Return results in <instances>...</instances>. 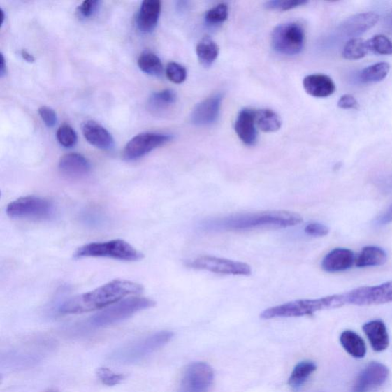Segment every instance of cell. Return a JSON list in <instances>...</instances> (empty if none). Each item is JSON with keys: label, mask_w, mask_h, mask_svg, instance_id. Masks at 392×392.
Instances as JSON below:
<instances>
[{"label": "cell", "mask_w": 392, "mask_h": 392, "mask_svg": "<svg viewBox=\"0 0 392 392\" xmlns=\"http://www.w3.org/2000/svg\"><path fill=\"white\" fill-rule=\"evenodd\" d=\"M155 306L149 298L132 297L119 301L93 316L89 321L94 327H105L124 321L138 312Z\"/></svg>", "instance_id": "8992f818"}, {"label": "cell", "mask_w": 392, "mask_h": 392, "mask_svg": "<svg viewBox=\"0 0 392 392\" xmlns=\"http://www.w3.org/2000/svg\"><path fill=\"white\" fill-rule=\"evenodd\" d=\"M368 50L379 55H392V42L383 35L373 36L366 42Z\"/></svg>", "instance_id": "1f68e13d"}, {"label": "cell", "mask_w": 392, "mask_h": 392, "mask_svg": "<svg viewBox=\"0 0 392 392\" xmlns=\"http://www.w3.org/2000/svg\"><path fill=\"white\" fill-rule=\"evenodd\" d=\"M143 286L128 280L117 279L95 290L75 296L59 307L63 314H78L101 310L122 300L127 296L139 294Z\"/></svg>", "instance_id": "7a4b0ae2"}, {"label": "cell", "mask_w": 392, "mask_h": 392, "mask_svg": "<svg viewBox=\"0 0 392 392\" xmlns=\"http://www.w3.org/2000/svg\"><path fill=\"white\" fill-rule=\"evenodd\" d=\"M6 74V64L4 55L1 54V59H0V77L3 78Z\"/></svg>", "instance_id": "7bdbcfd3"}, {"label": "cell", "mask_w": 392, "mask_h": 392, "mask_svg": "<svg viewBox=\"0 0 392 392\" xmlns=\"http://www.w3.org/2000/svg\"><path fill=\"white\" fill-rule=\"evenodd\" d=\"M355 261V254L353 252L339 247L325 256L322 261V268L329 273H337L353 267Z\"/></svg>", "instance_id": "ffe728a7"}, {"label": "cell", "mask_w": 392, "mask_h": 392, "mask_svg": "<svg viewBox=\"0 0 392 392\" xmlns=\"http://www.w3.org/2000/svg\"><path fill=\"white\" fill-rule=\"evenodd\" d=\"M101 2L97 0H87L78 7L77 13L80 18L89 19L97 11Z\"/></svg>", "instance_id": "74e56055"}, {"label": "cell", "mask_w": 392, "mask_h": 392, "mask_svg": "<svg viewBox=\"0 0 392 392\" xmlns=\"http://www.w3.org/2000/svg\"><path fill=\"white\" fill-rule=\"evenodd\" d=\"M166 75L170 82L175 84H182L186 81L187 71L185 68L177 62L168 64L166 68Z\"/></svg>", "instance_id": "e575fe53"}, {"label": "cell", "mask_w": 392, "mask_h": 392, "mask_svg": "<svg viewBox=\"0 0 392 392\" xmlns=\"http://www.w3.org/2000/svg\"><path fill=\"white\" fill-rule=\"evenodd\" d=\"M188 266L196 270H207L225 275L249 276L252 274L251 267L245 263L209 255L200 256L189 262Z\"/></svg>", "instance_id": "9c48e42d"}, {"label": "cell", "mask_w": 392, "mask_h": 392, "mask_svg": "<svg viewBox=\"0 0 392 392\" xmlns=\"http://www.w3.org/2000/svg\"><path fill=\"white\" fill-rule=\"evenodd\" d=\"M363 329L375 351H382L389 347V337L387 328L382 321L367 323L363 326Z\"/></svg>", "instance_id": "7402d4cb"}, {"label": "cell", "mask_w": 392, "mask_h": 392, "mask_svg": "<svg viewBox=\"0 0 392 392\" xmlns=\"http://www.w3.org/2000/svg\"><path fill=\"white\" fill-rule=\"evenodd\" d=\"M38 114L40 117L43 119L44 124L50 128L55 126L58 122L57 115L56 112L51 108L43 106L39 108Z\"/></svg>", "instance_id": "ab89813d"}, {"label": "cell", "mask_w": 392, "mask_h": 392, "mask_svg": "<svg viewBox=\"0 0 392 392\" xmlns=\"http://www.w3.org/2000/svg\"><path fill=\"white\" fill-rule=\"evenodd\" d=\"M338 106L342 109H355L359 108L357 100L351 94H345L342 96L338 101Z\"/></svg>", "instance_id": "60d3db41"}, {"label": "cell", "mask_w": 392, "mask_h": 392, "mask_svg": "<svg viewBox=\"0 0 392 392\" xmlns=\"http://www.w3.org/2000/svg\"><path fill=\"white\" fill-rule=\"evenodd\" d=\"M98 376L103 384L108 386H114L122 383L126 378L123 374L115 373L108 369V368H101L98 370Z\"/></svg>", "instance_id": "d590c367"}, {"label": "cell", "mask_w": 392, "mask_h": 392, "mask_svg": "<svg viewBox=\"0 0 392 392\" xmlns=\"http://www.w3.org/2000/svg\"><path fill=\"white\" fill-rule=\"evenodd\" d=\"M48 392H57V391H48Z\"/></svg>", "instance_id": "7dc6e473"}, {"label": "cell", "mask_w": 392, "mask_h": 392, "mask_svg": "<svg viewBox=\"0 0 392 392\" xmlns=\"http://www.w3.org/2000/svg\"><path fill=\"white\" fill-rule=\"evenodd\" d=\"M0 12H1V15H2V22H1V24H2V25H3V24L4 21H5V13H4V11H3L2 9L0 10Z\"/></svg>", "instance_id": "bcb514c9"}, {"label": "cell", "mask_w": 392, "mask_h": 392, "mask_svg": "<svg viewBox=\"0 0 392 392\" xmlns=\"http://www.w3.org/2000/svg\"><path fill=\"white\" fill-rule=\"evenodd\" d=\"M213 381L214 372L210 365L203 362L193 363L183 372L180 392H209Z\"/></svg>", "instance_id": "8fae6325"}, {"label": "cell", "mask_w": 392, "mask_h": 392, "mask_svg": "<svg viewBox=\"0 0 392 392\" xmlns=\"http://www.w3.org/2000/svg\"><path fill=\"white\" fill-rule=\"evenodd\" d=\"M177 96L174 91L166 89L154 93L148 101V109L154 115H162L177 103Z\"/></svg>", "instance_id": "603a6c76"}, {"label": "cell", "mask_w": 392, "mask_h": 392, "mask_svg": "<svg viewBox=\"0 0 392 392\" xmlns=\"http://www.w3.org/2000/svg\"><path fill=\"white\" fill-rule=\"evenodd\" d=\"M341 345L347 353L356 358H362L366 354V346L363 339L351 331H344L340 337Z\"/></svg>", "instance_id": "d4e9b609"}, {"label": "cell", "mask_w": 392, "mask_h": 392, "mask_svg": "<svg viewBox=\"0 0 392 392\" xmlns=\"http://www.w3.org/2000/svg\"><path fill=\"white\" fill-rule=\"evenodd\" d=\"M228 17V8L225 3L215 6L207 12L205 20L208 25L215 27L221 25Z\"/></svg>", "instance_id": "d6a6232c"}, {"label": "cell", "mask_w": 392, "mask_h": 392, "mask_svg": "<svg viewBox=\"0 0 392 392\" xmlns=\"http://www.w3.org/2000/svg\"><path fill=\"white\" fill-rule=\"evenodd\" d=\"M22 57L24 60L29 63H33L35 61V58L33 55H31L29 52L26 50H22L21 52Z\"/></svg>", "instance_id": "ee69618b"}, {"label": "cell", "mask_w": 392, "mask_h": 392, "mask_svg": "<svg viewBox=\"0 0 392 392\" xmlns=\"http://www.w3.org/2000/svg\"><path fill=\"white\" fill-rule=\"evenodd\" d=\"M389 71L390 66L388 63H376L360 72L359 80L365 84L377 83L387 77Z\"/></svg>", "instance_id": "f546056e"}, {"label": "cell", "mask_w": 392, "mask_h": 392, "mask_svg": "<svg viewBox=\"0 0 392 392\" xmlns=\"http://www.w3.org/2000/svg\"><path fill=\"white\" fill-rule=\"evenodd\" d=\"M347 303L358 306L392 302V281L373 286H363L345 293Z\"/></svg>", "instance_id": "7c38bea8"}, {"label": "cell", "mask_w": 392, "mask_h": 392, "mask_svg": "<svg viewBox=\"0 0 392 392\" xmlns=\"http://www.w3.org/2000/svg\"><path fill=\"white\" fill-rule=\"evenodd\" d=\"M138 64L140 69L147 75L159 77L163 74L164 67L161 60L153 52H143L140 55Z\"/></svg>", "instance_id": "f1b7e54d"}, {"label": "cell", "mask_w": 392, "mask_h": 392, "mask_svg": "<svg viewBox=\"0 0 392 392\" xmlns=\"http://www.w3.org/2000/svg\"><path fill=\"white\" fill-rule=\"evenodd\" d=\"M222 99V94H215L200 102L191 112V122L198 126L215 123L219 115Z\"/></svg>", "instance_id": "5bb4252c"}, {"label": "cell", "mask_w": 392, "mask_h": 392, "mask_svg": "<svg viewBox=\"0 0 392 392\" xmlns=\"http://www.w3.org/2000/svg\"><path fill=\"white\" fill-rule=\"evenodd\" d=\"M368 51L366 42L358 38H351L344 46L342 56L347 60H358L365 57Z\"/></svg>", "instance_id": "4dcf8cb0"}, {"label": "cell", "mask_w": 392, "mask_h": 392, "mask_svg": "<svg viewBox=\"0 0 392 392\" xmlns=\"http://www.w3.org/2000/svg\"><path fill=\"white\" fill-rule=\"evenodd\" d=\"M173 337V333L170 331L157 332L117 349L112 354L110 359L123 364L140 362L164 347Z\"/></svg>", "instance_id": "277c9868"}, {"label": "cell", "mask_w": 392, "mask_h": 392, "mask_svg": "<svg viewBox=\"0 0 392 392\" xmlns=\"http://www.w3.org/2000/svg\"><path fill=\"white\" fill-rule=\"evenodd\" d=\"M307 1H300V0H287V1H281V0H272L266 3V8L270 10L275 11H286L294 9V8L299 7L303 5L307 4Z\"/></svg>", "instance_id": "8d00e7d4"}, {"label": "cell", "mask_w": 392, "mask_h": 392, "mask_svg": "<svg viewBox=\"0 0 392 392\" xmlns=\"http://www.w3.org/2000/svg\"><path fill=\"white\" fill-rule=\"evenodd\" d=\"M60 173L69 179H81L91 172L92 165L84 156L71 153L64 155L59 161Z\"/></svg>", "instance_id": "2e32d148"}, {"label": "cell", "mask_w": 392, "mask_h": 392, "mask_svg": "<svg viewBox=\"0 0 392 392\" xmlns=\"http://www.w3.org/2000/svg\"><path fill=\"white\" fill-rule=\"evenodd\" d=\"M161 13V2L159 0H145L140 6L138 15V29L144 34L151 33L157 26Z\"/></svg>", "instance_id": "d6986e66"}, {"label": "cell", "mask_w": 392, "mask_h": 392, "mask_svg": "<svg viewBox=\"0 0 392 392\" xmlns=\"http://www.w3.org/2000/svg\"><path fill=\"white\" fill-rule=\"evenodd\" d=\"M303 222L298 213L288 211H268L236 214L226 217L207 219L200 224L206 231H235L258 228H284Z\"/></svg>", "instance_id": "6da1fadb"}, {"label": "cell", "mask_w": 392, "mask_h": 392, "mask_svg": "<svg viewBox=\"0 0 392 392\" xmlns=\"http://www.w3.org/2000/svg\"><path fill=\"white\" fill-rule=\"evenodd\" d=\"M56 137L61 145L66 148L75 146L78 136L75 131L71 126L64 124L59 128Z\"/></svg>", "instance_id": "836d02e7"}, {"label": "cell", "mask_w": 392, "mask_h": 392, "mask_svg": "<svg viewBox=\"0 0 392 392\" xmlns=\"http://www.w3.org/2000/svg\"><path fill=\"white\" fill-rule=\"evenodd\" d=\"M219 49L212 39L205 37L198 43L196 47L198 59L205 68L210 67L217 59Z\"/></svg>", "instance_id": "4316f807"}, {"label": "cell", "mask_w": 392, "mask_h": 392, "mask_svg": "<svg viewBox=\"0 0 392 392\" xmlns=\"http://www.w3.org/2000/svg\"><path fill=\"white\" fill-rule=\"evenodd\" d=\"M389 375V371L385 365L372 363L358 376L353 392H371L382 386Z\"/></svg>", "instance_id": "4fadbf2b"}, {"label": "cell", "mask_w": 392, "mask_h": 392, "mask_svg": "<svg viewBox=\"0 0 392 392\" xmlns=\"http://www.w3.org/2000/svg\"><path fill=\"white\" fill-rule=\"evenodd\" d=\"M303 85L307 93L314 98L330 97L335 91L333 80L329 76L321 74L307 76L303 79Z\"/></svg>", "instance_id": "44dd1931"}, {"label": "cell", "mask_w": 392, "mask_h": 392, "mask_svg": "<svg viewBox=\"0 0 392 392\" xmlns=\"http://www.w3.org/2000/svg\"><path fill=\"white\" fill-rule=\"evenodd\" d=\"M316 370L317 365L313 361L305 360L299 363L295 366L288 379V385L295 391L299 390Z\"/></svg>", "instance_id": "484cf974"}, {"label": "cell", "mask_w": 392, "mask_h": 392, "mask_svg": "<svg viewBox=\"0 0 392 392\" xmlns=\"http://www.w3.org/2000/svg\"><path fill=\"white\" fill-rule=\"evenodd\" d=\"M305 233L313 237H324L329 234L330 228L319 222L309 223L304 229Z\"/></svg>", "instance_id": "f35d334b"}, {"label": "cell", "mask_w": 392, "mask_h": 392, "mask_svg": "<svg viewBox=\"0 0 392 392\" xmlns=\"http://www.w3.org/2000/svg\"><path fill=\"white\" fill-rule=\"evenodd\" d=\"M75 257L107 258L124 261H138L143 258V254L124 240L116 239L85 245L76 251Z\"/></svg>", "instance_id": "5b68a950"}, {"label": "cell", "mask_w": 392, "mask_h": 392, "mask_svg": "<svg viewBox=\"0 0 392 392\" xmlns=\"http://www.w3.org/2000/svg\"><path fill=\"white\" fill-rule=\"evenodd\" d=\"M387 261V254L379 247H365L358 254L355 263L358 268L383 266Z\"/></svg>", "instance_id": "cb8c5ba5"}, {"label": "cell", "mask_w": 392, "mask_h": 392, "mask_svg": "<svg viewBox=\"0 0 392 392\" xmlns=\"http://www.w3.org/2000/svg\"><path fill=\"white\" fill-rule=\"evenodd\" d=\"M255 122L259 129L266 133L277 131L282 124L281 118L269 109L255 111Z\"/></svg>", "instance_id": "83f0119b"}, {"label": "cell", "mask_w": 392, "mask_h": 392, "mask_svg": "<svg viewBox=\"0 0 392 392\" xmlns=\"http://www.w3.org/2000/svg\"><path fill=\"white\" fill-rule=\"evenodd\" d=\"M304 38V31L299 24H282L272 34V46L277 52L282 55H298L303 50Z\"/></svg>", "instance_id": "ba28073f"}, {"label": "cell", "mask_w": 392, "mask_h": 392, "mask_svg": "<svg viewBox=\"0 0 392 392\" xmlns=\"http://www.w3.org/2000/svg\"><path fill=\"white\" fill-rule=\"evenodd\" d=\"M390 222H392V205L379 219L380 225H386V224Z\"/></svg>", "instance_id": "b9f144b4"}, {"label": "cell", "mask_w": 392, "mask_h": 392, "mask_svg": "<svg viewBox=\"0 0 392 392\" xmlns=\"http://www.w3.org/2000/svg\"><path fill=\"white\" fill-rule=\"evenodd\" d=\"M347 304L345 295L337 294L319 299L299 300L270 307L262 312L261 318L270 319L282 317H299L311 315L317 311L341 307Z\"/></svg>", "instance_id": "3957f363"}, {"label": "cell", "mask_w": 392, "mask_h": 392, "mask_svg": "<svg viewBox=\"0 0 392 392\" xmlns=\"http://www.w3.org/2000/svg\"><path fill=\"white\" fill-rule=\"evenodd\" d=\"M85 138L92 146L103 150H110L115 147V143L110 132L101 124L93 121L82 124Z\"/></svg>", "instance_id": "e0dca14e"}, {"label": "cell", "mask_w": 392, "mask_h": 392, "mask_svg": "<svg viewBox=\"0 0 392 392\" xmlns=\"http://www.w3.org/2000/svg\"><path fill=\"white\" fill-rule=\"evenodd\" d=\"M386 23L387 27L392 29V14L386 19Z\"/></svg>", "instance_id": "f6af8a7d"}, {"label": "cell", "mask_w": 392, "mask_h": 392, "mask_svg": "<svg viewBox=\"0 0 392 392\" xmlns=\"http://www.w3.org/2000/svg\"><path fill=\"white\" fill-rule=\"evenodd\" d=\"M235 129L238 137L245 145L254 146L258 138L255 111L251 109H243L240 111L236 119Z\"/></svg>", "instance_id": "ac0fdd59"}, {"label": "cell", "mask_w": 392, "mask_h": 392, "mask_svg": "<svg viewBox=\"0 0 392 392\" xmlns=\"http://www.w3.org/2000/svg\"><path fill=\"white\" fill-rule=\"evenodd\" d=\"M54 212V205L49 200L34 196L15 199L6 208V213L12 219H50Z\"/></svg>", "instance_id": "52a82bcc"}, {"label": "cell", "mask_w": 392, "mask_h": 392, "mask_svg": "<svg viewBox=\"0 0 392 392\" xmlns=\"http://www.w3.org/2000/svg\"><path fill=\"white\" fill-rule=\"evenodd\" d=\"M379 20V15L375 13H359L344 21L338 33L342 37L355 38L373 27Z\"/></svg>", "instance_id": "9a60e30c"}, {"label": "cell", "mask_w": 392, "mask_h": 392, "mask_svg": "<svg viewBox=\"0 0 392 392\" xmlns=\"http://www.w3.org/2000/svg\"><path fill=\"white\" fill-rule=\"evenodd\" d=\"M172 139L170 134L154 132L140 133L126 143L123 151V158L127 161H137Z\"/></svg>", "instance_id": "30bf717a"}]
</instances>
